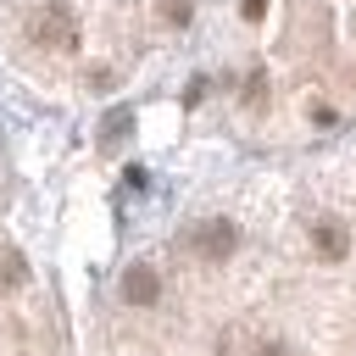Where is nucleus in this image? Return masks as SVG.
Segmentation results:
<instances>
[{
    "label": "nucleus",
    "mask_w": 356,
    "mask_h": 356,
    "mask_svg": "<svg viewBox=\"0 0 356 356\" xmlns=\"http://www.w3.org/2000/svg\"><path fill=\"white\" fill-rule=\"evenodd\" d=\"M28 39H33L39 50H72V44H78V17H72V6H67V0L39 6V11L28 17Z\"/></svg>",
    "instance_id": "obj_1"
},
{
    "label": "nucleus",
    "mask_w": 356,
    "mask_h": 356,
    "mask_svg": "<svg viewBox=\"0 0 356 356\" xmlns=\"http://www.w3.org/2000/svg\"><path fill=\"white\" fill-rule=\"evenodd\" d=\"M189 245H195L200 261H228V256L239 250V222H234V217H206V222H195Z\"/></svg>",
    "instance_id": "obj_2"
},
{
    "label": "nucleus",
    "mask_w": 356,
    "mask_h": 356,
    "mask_svg": "<svg viewBox=\"0 0 356 356\" xmlns=\"http://www.w3.org/2000/svg\"><path fill=\"white\" fill-rule=\"evenodd\" d=\"M122 300H128V306H156V300H161V273H156L150 261H134V267L122 273Z\"/></svg>",
    "instance_id": "obj_3"
},
{
    "label": "nucleus",
    "mask_w": 356,
    "mask_h": 356,
    "mask_svg": "<svg viewBox=\"0 0 356 356\" xmlns=\"http://www.w3.org/2000/svg\"><path fill=\"white\" fill-rule=\"evenodd\" d=\"M312 250H317L323 261H345V256H350L345 222H339V217H317V222H312Z\"/></svg>",
    "instance_id": "obj_4"
},
{
    "label": "nucleus",
    "mask_w": 356,
    "mask_h": 356,
    "mask_svg": "<svg viewBox=\"0 0 356 356\" xmlns=\"http://www.w3.org/2000/svg\"><path fill=\"white\" fill-rule=\"evenodd\" d=\"M28 284V256L22 250H0V295H17Z\"/></svg>",
    "instance_id": "obj_5"
},
{
    "label": "nucleus",
    "mask_w": 356,
    "mask_h": 356,
    "mask_svg": "<svg viewBox=\"0 0 356 356\" xmlns=\"http://www.w3.org/2000/svg\"><path fill=\"white\" fill-rule=\"evenodd\" d=\"M161 17H167V28H189L195 22V0H161Z\"/></svg>",
    "instance_id": "obj_6"
},
{
    "label": "nucleus",
    "mask_w": 356,
    "mask_h": 356,
    "mask_svg": "<svg viewBox=\"0 0 356 356\" xmlns=\"http://www.w3.org/2000/svg\"><path fill=\"white\" fill-rule=\"evenodd\" d=\"M245 106H267V72H250L245 78Z\"/></svg>",
    "instance_id": "obj_7"
},
{
    "label": "nucleus",
    "mask_w": 356,
    "mask_h": 356,
    "mask_svg": "<svg viewBox=\"0 0 356 356\" xmlns=\"http://www.w3.org/2000/svg\"><path fill=\"white\" fill-rule=\"evenodd\" d=\"M128 128H134V117H128V111H117V117H111V122H106V145H111V139H122V134H128Z\"/></svg>",
    "instance_id": "obj_8"
},
{
    "label": "nucleus",
    "mask_w": 356,
    "mask_h": 356,
    "mask_svg": "<svg viewBox=\"0 0 356 356\" xmlns=\"http://www.w3.org/2000/svg\"><path fill=\"white\" fill-rule=\"evenodd\" d=\"M250 356H289V345H284V339H256Z\"/></svg>",
    "instance_id": "obj_9"
},
{
    "label": "nucleus",
    "mask_w": 356,
    "mask_h": 356,
    "mask_svg": "<svg viewBox=\"0 0 356 356\" xmlns=\"http://www.w3.org/2000/svg\"><path fill=\"white\" fill-rule=\"evenodd\" d=\"M239 17H245V22H261V17H267V0H239Z\"/></svg>",
    "instance_id": "obj_10"
}]
</instances>
